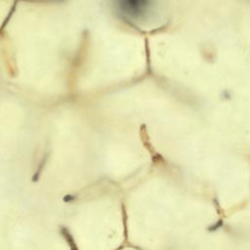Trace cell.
Returning <instances> with one entry per match:
<instances>
[{"label": "cell", "instance_id": "1", "mask_svg": "<svg viewBox=\"0 0 250 250\" xmlns=\"http://www.w3.org/2000/svg\"><path fill=\"white\" fill-rule=\"evenodd\" d=\"M119 17L128 23H137L148 17L153 0H112Z\"/></svg>", "mask_w": 250, "mask_h": 250}]
</instances>
